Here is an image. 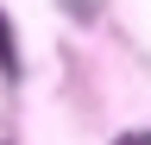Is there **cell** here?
<instances>
[{"mask_svg":"<svg viewBox=\"0 0 151 145\" xmlns=\"http://www.w3.org/2000/svg\"><path fill=\"white\" fill-rule=\"evenodd\" d=\"M120 145H151V133H126V139H120Z\"/></svg>","mask_w":151,"mask_h":145,"instance_id":"cell-2","label":"cell"},{"mask_svg":"<svg viewBox=\"0 0 151 145\" xmlns=\"http://www.w3.org/2000/svg\"><path fill=\"white\" fill-rule=\"evenodd\" d=\"M0 69H13V38H6V19H0Z\"/></svg>","mask_w":151,"mask_h":145,"instance_id":"cell-1","label":"cell"}]
</instances>
